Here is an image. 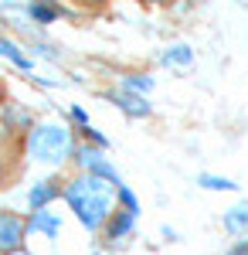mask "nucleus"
I'll list each match as a JSON object with an SVG mask.
<instances>
[{"instance_id": "f257e3e1", "label": "nucleus", "mask_w": 248, "mask_h": 255, "mask_svg": "<svg viewBox=\"0 0 248 255\" xmlns=\"http://www.w3.org/2000/svg\"><path fill=\"white\" fill-rule=\"evenodd\" d=\"M116 191H119V187H113L109 180L82 174V177H75V180L65 184V201H68V208L75 211V218L89 232H99V228L109 221V215H113Z\"/></svg>"}, {"instance_id": "f03ea898", "label": "nucleus", "mask_w": 248, "mask_h": 255, "mask_svg": "<svg viewBox=\"0 0 248 255\" xmlns=\"http://www.w3.org/2000/svg\"><path fill=\"white\" fill-rule=\"evenodd\" d=\"M27 153L38 163H61L75 153V143L61 123H41L27 133Z\"/></svg>"}, {"instance_id": "7ed1b4c3", "label": "nucleus", "mask_w": 248, "mask_h": 255, "mask_svg": "<svg viewBox=\"0 0 248 255\" xmlns=\"http://www.w3.org/2000/svg\"><path fill=\"white\" fill-rule=\"evenodd\" d=\"M75 163L85 170V174H92V177H102V180H109L113 187H123V177H119V170H116L109 160L99 153V146H75Z\"/></svg>"}, {"instance_id": "20e7f679", "label": "nucleus", "mask_w": 248, "mask_h": 255, "mask_svg": "<svg viewBox=\"0 0 248 255\" xmlns=\"http://www.w3.org/2000/svg\"><path fill=\"white\" fill-rule=\"evenodd\" d=\"M24 235H27V221L14 211H0V255L17 252Z\"/></svg>"}, {"instance_id": "39448f33", "label": "nucleus", "mask_w": 248, "mask_h": 255, "mask_svg": "<svg viewBox=\"0 0 248 255\" xmlns=\"http://www.w3.org/2000/svg\"><path fill=\"white\" fill-rule=\"evenodd\" d=\"M58 194H65L61 180H55V177H48V180H38V184L27 191V208H31V211H44V208H48V204H51Z\"/></svg>"}, {"instance_id": "423d86ee", "label": "nucleus", "mask_w": 248, "mask_h": 255, "mask_svg": "<svg viewBox=\"0 0 248 255\" xmlns=\"http://www.w3.org/2000/svg\"><path fill=\"white\" fill-rule=\"evenodd\" d=\"M27 232H44L48 238H55L58 232H61V218L55 215V211H31V218H27Z\"/></svg>"}, {"instance_id": "0eeeda50", "label": "nucleus", "mask_w": 248, "mask_h": 255, "mask_svg": "<svg viewBox=\"0 0 248 255\" xmlns=\"http://www.w3.org/2000/svg\"><path fill=\"white\" fill-rule=\"evenodd\" d=\"M133 225H136L133 211H113L109 221H106V238H126L133 232Z\"/></svg>"}, {"instance_id": "6e6552de", "label": "nucleus", "mask_w": 248, "mask_h": 255, "mask_svg": "<svg viewBox=\"0 0 248 255\" xmlns=\"http://www.w3.org/2000/svg\"><path fill=\"white\" fill-rule=\"evenodd\" d=\"M109 102H116L123 113H129V116H150V106L143 102L139 96H133V92H109Z\"/></svg>"}, {"instance_id": "1a4fd4ad", "label": "nucleus", "mask_w": 248, "mask_h": 255, "mask_svg": "<svg viewBox=\"0 0 248 255\" xmlns=\"http://www.w3.org/2000/svg\"><path fill=\"white\" fill-rule=\"evenodd\" d=\"M225 228H228L231 235H245L248 232V201L225 211Z\"/></svg>"}, {"instance_id": "9d476101", "label": "nucleus", "mask_w": 248, "mask_h": 255, "mask_svg": "<svg viewBox=\"0 0 248 255\" xmlns=\"http://www.w3.org/2000/svg\"><path fill=\"white\" fill-rule=\"evenodd\" d=\"M160 61H163V65H180V68H187L194 61V51L187 44H173V48H167V51L160 55Z\"/></svg>"}, {"instance_id": "9b49d317", "label": "nucleus", "mask_w": 248, "mask_h": 255, "mask_svg": "<svg viewBox=\"0 0 248 255\" xmlns=\"http://www.w3.org/2000/svg\"><path fill=\"white\" fill-rule=\"evenodd\" d=\"M0 55H3V58H7V61H14L17 68H24V72H31V58H27V55L20 51V48H17V44H14V41L0 38Z\"/></svg>"}, {"instance_id": "f8f14e48", "label": "nucleus", "mask_w": 248, "mask_h": 255, "mask_svg": "<svg viewBox=\"0 0 248 255\" xmlns=\"http://www.w3.org/2000/svg\"><path fill=\"white\" fill-rule=\"evenodd\" d=\"M27 14H31V17L38 20V24H51V20H55L58 14H61V10H58L55 3H44V0H34V3L27 7Z\"/></svg>"}, {"instance_id": "ddd939ff", "label": "nucleus", "mask_w": 248, "mask_h": 255, "mask_svg": "<svg viewBox=\"0 0 248 255\" xmlns=\"http://www.w3.org/2000/svg\"><path fill=\"white\" fill-rule=\"evenodd\" d=\"M197 184H201V187H208V191H238V184H235V180H228V177H214V174H201Z\"/></svg>"}, {"instance_id": "4468645a", "label": "nucleus", "mask_w": 248, "mask_h": 255, "mask_svg": "<svg viewBox=\"0 0 248 255\" xmlns=\"http://www.w3.org/2000/svg\"><path fill=\"white\" fill-rule=\"evenodd\" d=\"M116 197H119V204H123V211H133V215H139V201H136V194L123 184L119 191H116Z\"/></svg>"}, {"instance_id": "2eb2a0df", "label": "nucleus", "mask_w": 248, "mask_h": 255, "mask_svg": "<svg viewBox=\"0 0 248 255\" xmlns=\"http://www.w3.org/2000/svg\"><path fill=\"white\" fill-rule=\"evenodd\" d=\"M7 126H31V113L27 109H7Z\"/></svg>"}, {"instance_id": "dca6fc26", "label": "nucleus", "mask_w": 248, "mask_h": 255, "mask_svg": "<svg viewBox=\"0 0 248 255\" xmlns=\"http://www.w3.org/2000/svg\"><path fill=\"white\" fill-rule=\"evenodd\" d=\"M153 79H143V75H129L126 79V92H150Z\"/></svg>"}, {"instance_id": "f3484780", "label": "nucleus", "mask_w": 248, "mask_h": 255, "mask_svg": "<svg viewBox=\"0 0 248 255\" xmlns=\"http://www.w3.org/2000/svg\"><path fill=\"white\" fill-rule=\"evenodd\" d=\"M82 136H89V139H92V143L99 146V150H102V146H109V136H102V133H96L92 126H82Z\"/></svg>"}, {"instance_id": "a211bd4d", "label": "nucleus", "mask_w": 248, "mask_h": 255, "mask_svg": "<svg viewBox=\"0 0 248 255\" xmlns=\"http://www.w3.org/2000/svg\"><path fill=\"white\" fill-rule=\"evenodd\" d=\"M72 119H75V123H82V126H89V113H85L82 106H75V109H72Z\"/></svg>"}, {"instance_id": "6ab92c4d", "label": "nucleus", "mask_w": 248, "mask_h": 255, "mask_svg": "<svg viewBox=\"0 0 248 255\" xmlns=\"http://www.w3.org/2000/svg\"><path fill=\"white\" fill-rule=\"evenodd\" d=\"M3 255H31V252H24V249H17V252H3Z\"/></svg>"}, {"instance_id": "aec40b11", "label": "nucleus", "mask_w": 248, "mask_h": 255, "mask_svg": "<svg viewBox=\"0 0 248 255\" xmlns=\"http://www.w3.org/2000/svg\"><path fill=\"white\" fill-rule=\"evenodd\" d=\"M146 3H170V0H146Z\"/></svg>"}, {"instance_id": "412c9836", "label": "nucleus", "mask_w": 248, "mask_h": 255, "mask_svg": "<svg viewBox=\"0 0 248 255\" xmlns=\"http://www.w3.org/2000/svg\"><path fill=\"white\" fill-rule=\"evenodd\" d=\"M0 174H3V163H0Z\"/></svg>"}, {"instance_id": "4be33fe9", "label": "nucleus", "mask_w": 248, "mask_h": 255, "mask_svg": "<svg viewBox=\"0 0 248 255\" xmlns=\"http://www.w3.org/2000/svg\"><path fill=\"white\" fill-rule=\"evenodd\" d=\"M245 255H248V252H245Z\"/></svg>"}]
</instances>
